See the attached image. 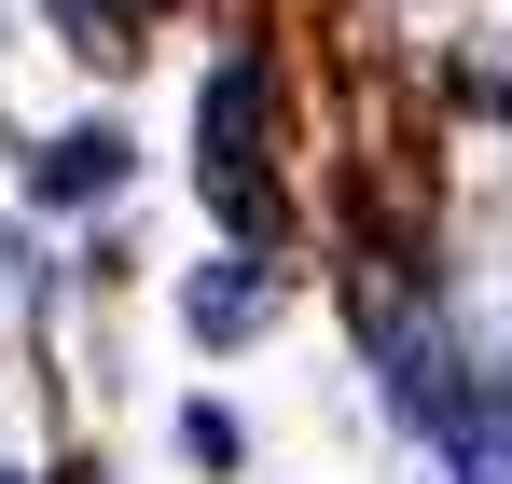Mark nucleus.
I'll return each instance as SVG.
<instances>
[{"label":"nucleus","mask_w":512,"mask_h":484,"mask_svg":"<svg viewBox=\"0 0 512 484\" xmlns=\"http://www.w3.org/2000/svg\"><path fill=\"white\" fill-rule=\"evenodd\" d=\"M443 443H457V484H512V388H457V415H443Z\"/></svg>","instance_id":"nucleus-2"},{"label":"nucleus","mask_w":512,"mask_h":484,"mask_svg":"<svg viewBox=\"0 0 512 484\" xmlns=\"http://www.w3.org/2000/svg\"><path fill=\"white\" fill-rule=\"evenodd\" d=\"M263 319V277H194V332H250Z\"/></svg>","instance_id":"nucleus-4"},{"label":"nucleus","mask_w":512,"mask_h":484,"mask_svg":"<svg viewBox=\"0 0 512 484\" xmlns=\"http://www.w3.org/2000/svg\"><path fill=\"white\" fill-rule=\"evenodd\" d=\"M194 139H208V208H222L236 236H277V180H263V70H222V83H208Z\"/></svg>","instance_id":"nucleus-1"},{"label":"nucleus","mask_w":512,"mask_h":484,"mask_svg":"<svg viewBox=\"0 0 512 484\" xmlns=\"http://www.w3.org/2000/svg\"><path fill=\"white\" fill-rule=\"evenodd\" d=\"M111 180H125V139H111V125H70V139L42 153V194H111Z\"/></svg>","instance_id":"nucleus-3"}]
</instances>
